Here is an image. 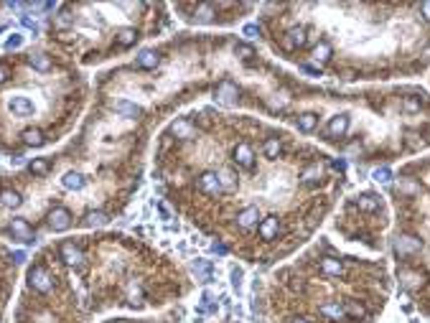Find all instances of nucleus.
Here are the masks:
<instances>
[{"mask_svg":"<svg viewBox=\"0 0 430 323\" xmlns=\"http://www.w3.org/2000/svg\"><path fill=\"white\" fill-rule=\"evenodd\" d=\"M306 43V28H293V31H288V38L283 41V46L288 51H295V49H301Z\"/></svg>","mask_w":430,"mask_h":323,"instance_id":"12","label":"nucleus"},{"mask_svg":"<svg viewBox=\"0 0 430 323\" xmlns=\"http://www.w3.org/2000/svg\"><path fill=\"white\" fill-rule=\"evenodd\" d=\"M321 313H323L326 318H331V321H341V318H346L344 305H338V303H323V305H321Z\"/></svg>","mask_w":430,"mask_h":323,"instance_id":"17","label":"nucleus"},{"mask_svg":"<svg viewBox=\"0 0 430 323\" xmlns=\"http://www.w3.org/2000/svg\"><path fill=\"white\" fill-rule=\"evenodd\" d=\"M399 280H402L407 288H420L423 285V277L418 272H410V270H402L399 272Z\"/></svg>","mask_w":430,"mask_h":323,"instance_id":"25","label":"nucleus"},{"mask_svg":"<svg viewBox=\"0 0 430 323\" xmlns=\"http://www.w3.org/2000/svg\"><path fill=\"white\" fill-rule=\"evenodd\" d=\"M357 204H359V209H362V211H377V209H379V199L369 196V194H367V196H362Z\"/></svg>","mask_w":430,"mask_h":323,"instance_id":"28","label":"nucleus"},{"mask_svg":"<svg viewBox=\"0 0 430 323\" xmlns=\"http://www.w3.org/2000/svg\"><path fill=\"white\" fill-rule=\"evenodd\" d=\"M173 133H176V135H188V133H191V127H188L186 122H179V125L173 127Z\"/></svg>","mask_w":430,"mask_h":323,"instance_id":"37","label":"nucleus"},{"mask_svg":"<svg viewBox=\"0 0 430 323\" xmlns=\"http://www.w3.org/2000/svg\"><path fill=\"white\" fill-rule=\"evenodd\" d=\"M372 178H374L377 183H390V181H392V171H390L387 166H382V168H374Z\"/></svg>","mask_w":430,"mask_h":323,"instance_id":"31","label":"nucleus"},{"mask_svg":"<svg viewBox=\"0 0 430 323\" xmlns=\"http://www.w3.org/2000/svg\"><path fill=\"white\" fill-rule=\"evenodd\" d=\"M13 262H26V252H13Z\"/></svg>","mask_w":430,"mask_h":323,"instance_id":"39","label":"nucleus"},{"mask_svg":"<svg viewBox=\"0 0 430 323\" xmlns=\"http://www.w3.org/2000/svg\"><path fill=\"white\" fill-rule=\"evenodd\" d=\"M23 143L28 145V148H41L43 143H46V138H43V133L41 130H36V127H28V130H23Z\"/></svg>","mask_w":430,"mask_h":323,"instance_id":"14","label":"nucleus"},{"mask_svg":"<svg viewBox=\"0 0 430 323\" xmlns=\"http://www.w3.org/2000/svg\"><path fill=\"white\" fill-rule=\"evenodd\" d=\"M321 270H323L326 275L338 277V275H344V262H341V260H334V257H326V260H321Z\"/></svg>","mask_w":430,"mask_h":323,"instance_id":"16","label":"nucleus"},{"mask_svg":"<svg viewBox=\"0 0 430 323\" xmlns=\"http://www.w3.org/2000/svg\"><path fill=\"white\" fill-rule=\"evenodd\" d=\"M0 201H3V206H8V209L21 206V196L16 194V191H10V188H5L3 194H0Z\"/></svg>","mask_w":430,"mask_h":323,"instance_id":"23","label":"nucleus"},{"mask_svg":"<svg viewBox=\"0 0 430 323\" xmlns=\"http://www.w3.org/2000/svg\"><path fill=\"white\" fill-rule=\"evenodd\" d=\"M28 285H31L36 293H51L54 288V277L43 270V267H33L28 272Z\"/></svg>","mask_w":430,"mask_h":323,"instance_id":"1","label":"nucleus"},{"mask_svg":"<svg viewBox=\"0 0 430 323\" xmlns=\"http://www.w3.org/2000/svg\"><path fill=\"white\" fill-rule=\"evenodd\" d=\"M10 110H13V115L26 117V115L33 112V102L28 97H10Z\"/></svg>","mask_w":430,"mask_h":323,"instance_id":"13","label":"nucleus"},{"mask_svg":"<svg viewBox=\"0 0 430 323\" xmlns=\"http://www.w3.org/2000/svg\"><path fill=\"white\" fill-rule=\"evenodd\" d=\"M280 153H283V145H280L277 138H268V140H265V155H268V158H277Z\"/></svg>","mask_w":430,"mask_h":323,"instance_id":"26","label":"nucleus"},{"mask_svg":"<svg viewBox=\"0 0 430 323\" xmlns=\"http://www.w3.org/2000/svg\"><path fill=\"white\" fill-rule=\"evenodd\" d=\"M420 239H415V237H397V242H395V249L402 257H407V255H415V252H420Z\"/></svg>","mask_w":430,"mask_h":323,"instance_id":"7","label":"nucleus"},{"mask_svg":"<svg viewBox=\"0 0 430 323\" xmlns=\"http://www.w3.org/2000/svg\"><path fill=\"white\" fill-rule=\"evenodd\" d=\"M135 64H138V69H155V66L160 64V56H158L155 51H143V54L135 59Z\"/></svg>","mask_w":430,"mask_h":323,"instance_id":"15","label":"nucleus"},{"mask_svg":"<svg viewBox=\"0 0 430 323\" xmlns=\"http://www.w3.org/2000/svg\"><path fill=\"white\" fill-rule=\"evenodd\" d=\"M107 222H110V216L105 211H90V214L84 216V224L87 227H105Z\"/></svg>","mask_w":430,"mask_h":323,"instance_id":"21","label":"nucleus"},{"mask_svg":"<svg viewBox=\"0 0 430 323\" xmlns=\"http://www.w3.org/2000/svg\"><path fill=\"white\" fill-rule=\"evenodd\" d=\"M277 229H280V219H277V216H265L262 222L257 224V232H260V237H262L265 242L275 239V237H277Z\"/></svg>","mask_w":430,"mask_h":323,"instance_id":"4","label":"nucleus"},{"mask_svg":"<svg viewBox=\"0 0 430 323\" xmlns=\"http://www.w3.org/2000/svg\"><path fill=\"white\" fill-rule=\"evenodd\" d=\"M290 323H310V321H306V318H295V321H290Z\"/></svg>","mask_w":430,"mask_h":323,"instance_id":"45","label":"nucleus"},{"mask_svg":"<svg viewBox=\"0 0 430 323\" xmlns=\"http://www.w3.org/2000/svg\"><path fill=\"white\" fill-rule=\"evenodd\" d=\"M49 224H51L54 232H64V229H69V224H71V214H69V209H64V206L51 209V214H49Z\"/></svg>","mask_w":430,"mask_h":323,"instance_id":"3","label":"nucleus"},{"mask_svg":"<svg viewBox=\"0 0 430 323\" xmlns=\"http://www.w3.org/2000/svg\"><path fill=\"white\" fill-rule=\"evenodd\" d=\"M216 176H219V183H221V186H227V188L234 186V176H232L229 171H221V173H216Z\"/></svg>","mask_w":430,"mask_h":323,"instance_id":"35","label":"nucleus"},{"mask_svg":"<svg viewBox=\"0 0 430 323\" xmlns=\"http://www.w3.org/2000/svg\"><path fill=\"white\" fill-rule=\"evenodd\" d=\"M10 232L16 234L21 242H31L33 239V232H31V227H28L26 219H13V222H10Z\"/></svg>","mask_w":430,"mask_h":323,"instance_id":"11","label":"nucleus"},{"mask_svg":"<svg viewBox=\"0 0 430 323\" xmlns=\"http://www.w3.org/2000/svg\"><path fill=\"white\" fill-rule=\"evenodd\" d=\"M331 59V46L329 43H318V46L313 49V61L316 64H326Z\"/></svg>","mask_w":430,"mask_h":323,"instance_id":"24","label":"nucleus"},{"mask_svg":"<svg viewBox=\"0 0 430 323\" xmlns=\"http://www.w3.org/2000/svg\"><path fill=\"white\" fill-rule=\"evenodd\" d=\"M135 38H138V33L132 31V28H123V31L117 33V43H120V46H130V43H135Z\"/></svg>","mask_w":430,"mask_h":323,"instance_id":"29","label":"nucleus"},{"mask_svg":"<svg viewBox=\"0 0 430 323\" xmlns=\"http://www.w3.org/2000/svg\"><path fill=\"white\" fill-rule=\"evenodd\" d=\"M5 77H8V69H5V66H0V84L5 82Z\"/></svg>","mask_w":430,"mask_h":323,"instance_id":"43","label":"nucleus"},{"mask_svg":"<svg viewBox=\"0 0 430 323\" xmlns=\"http://www.w3.org/2000/svg\"><path fill=\"white\" fill-rule=\"evenodd\" d=\"M212 16H214V5L212 3L196 5V21H212Z\"/></svg>","mask_w":430,"mask_h":323,"instance_id":"30","label":"nucleus"},{"mask_svg":"<svg viewBox=\"0 0 430 323\" xmlns=\"http://www.w3.org/2000/svg\"><path fill=\"white\" fill-rule=\"evenodd\" d=\"M28 64H31L36 71H49L51 69V59L46 54H31V56H28Z\"/></svg>","mask_w":430,"mask_h":323,"instance_id":"18","label":"nucleus"},{"mask_svg":"<svg viewBox=\"0 0 430 323\" xmlns=\"http://www.w3.org/2000/svg\"><path fill=\"white\" fill-rule=\"evenodd\" d=\"M242 33H245V38H257V36H260V26L247 23V26L242 28Z\"/></svg>","mask_w":430,"mask_h":323,"instance_id":"34","label":"nucleus"},{"mask_svg":"<svg viewBox=\"0 0 430 323\" xmlns=\"http://www.w3.org/2000/svg\"><path fill=\"white\" fill-rule=\"evenodd\" d=\"M331 166H334V171H338V173H344V171H346V160H334V163H331Z\"/></svg>","mask_w":430,"mask_h":323,"instance_id":"38","label":"nucleus"},{"mask_svg":"<svg viewBox=\"0 0 430 323\" xmlns=\"http://www.w3.org/2000/svg\"><path fill=\"white\" fill-rule=\"evenodd\" d=\"M214 252L216 255H227V247L224 244H214Z\"/></svg>","mask_w":430,"mask_h":323,"instance_id":"41","label":"nucleus"},{"mask_svg":"<svg viewBox=\"0 0 430 323\" xmlns=\"http://www.w3.org/2000/svg\"><path fill=\"white\" fill-rule=\"evenodd\" d=\"M240 54H242V56H252V51H249L247 46H240Z\"/></svg>","mask_w":430,"mask_h":323,"instance_id":"44","label":"nucleus"},{"mask_svg":"<svg viewBox=\"0 0 430 323\" xmlns=\"http://www.w3.org/2000/svg\"><path fill=\"white\" fill-rule=\"evenodd\" d=\"M423 16H425V21H430V0L423 3Z\"/></svg>","mask_w":430,"mask_h":323,"instance_id":"40","label":"nucleus"},{"mask_svg":"<svg viewBox=\"0 0 430 323\" xmlns=\"http://www.w3.org/2000/svg\"><path fill=\"white\" fill-rule=\"evenodd\" d=\"M316 125H318V117H316L313 112H306V115L298 117V127L303 130V133H313Z\"/></svg>","mask_w":430,"mask_h":323,"instance_id":"22","label":"nucleus"},{"mask_svg":"<svg viewBox=\"0 0 430 323\" xmlns=\"http://www.w3.org/2000/svg\"><path fill=\"white\" fill-rule=\"evenodd\" d=\"M234 163L242 166V168H252V163H255V153H252V148L247 143H240L234 148Z\"/></svg>","mask_w":430,"mask_h":323,"instance_id":"5","label":"nucleus"},{"mask_svg":"<svg viewBox=\"0 0 430 323\" xmlns=\"http://www.w3.org/2000/svg\"><path fill=\"white\" fill-rule=\"evenodd\" d=\"M216 102H221V105H234L237 97H240V89H237V84L224 79V82H219L216 84Z\"/></svg>","mask_w":430,"mask_h":323,"instance_id":"2","label":"nucleus"},{"mask_svg":"<svg viewBox=\"0 0 430 323\" xmlns=\"http://www.w3.org/2000/svg\"><path fill=\"white\" fill-rule=\"evenodd\" d=\"M21 43H23V38H21V36H16V33H13V36H10V38L5 41V49H10V51H13V49H18Z\"/></svg>","mask_w":430,"mask_h":323,"instance_id":"36","label":"nucleus"},{"mask_svg":"<svg viewBox=\"0 0 430 323\" xmlns=\"http://www.w3.org/2000/svg\"><path fill=\"white\" fill-rule=\"evenodd\" d=\"M346 130H349V115H336L329 122V130H326V133H329V138H341Z\"/></svg>","mask_w":430,"mask_h":323,"instance_id":"9","label":"nucleus"},{"mask_svg":"<svg viewBox=\"0 0 430 323\" xmlns=\"http://www.w3.org/2000/svg\"><path fill=\"white\" fill-rule=\"evenodd\" d=\"M61 260L66 262V265H82L84 255H82V249L74 242H64L61 244Z\"/></svg>","mask_w":430,"mask_h":323,"instance_id":"6","label":"nucleus"},{"mask_svg":"<svg viewBox=\"0 0 430 323\" xmlns=\"http://www.w3.org/2000/svg\"><path fill=\"white\" fill-rule=\"evenodd\" d=\"M61 183H64V188H69V191H79L82 186H84V176L82 173H66L64 178H61Z\"/></svg>","mask_w":430,"mask_h":323,"instance_id":"20","label":"nucleus"},{"mask_svg":"<svg viewBox=\"0 0 430 323\" xmlns=\"http://www.w3.org/2000/svg\"><path fill=\"white\" fill-rule=\"evenodd\" d=\"M28 168H31V173H36V176H43V173H49V160L46 158H36Z\"/></svg>","mask_w":430,"mask_h":323,"instance_id":"32","label":"nucleus"},{"mask_svg":"<svg viewBox=\"0 0 430 323\" xmlns=\"http://www.w3.org/2000/svg\"><path fill=\"white\" fill-rule=\"evenodd\" d=\"M115 112H120L125 117H138L140 115V107L132 105V102H127V99H120V102H115Z\"/></svg>","mask_w":430,"mask_h":323,"instance_id":"19","label":"nucleus"},{"mask_svg":"<svg viewBox=\"0 0 430 323\" xmlns=\"http://www.w3.org/2000/svg\"><path fill=\"white\" fill-rule=\"evenodd\" d=\"M344 311H346V316H351V318H364V308H362L359 303H346Z\"/></svg>","mask_w":430,"mask_h":323,"instance_id":"33","label":"nucleus"},{"mask_svg":"<svg viewBox=\"0 0 430 323\" xmlns=\"http://www.w3.org/2000/svg\"><path fill=\"white\" fill-rule=\"evenodd\" d=\"M199 188L206 191V194H219L221 191V183H219V176L214 171H206L201 178H199Z\"/></svg>","mask_w":430,"mask_h":323,"instance_id":"8","label":"nucleus"},{"mask_svg":"<svg viewBox=\"0 0 430 323\" xmlns=\"http://www.w3.org/2000/svg\"><path fill=\"white\" fill-rule=\"evenodd\" d=\"M257 219H260V209L257 206H247L245 211L237 214V224H240L242 229H249V227L257 224Z\"/></svg>","mask_w":430,"mask_h":323,"instance_id":"10","label":"nucleus"},{"mask_svg":"<svg viewBox=\"0 0 430 323\" xmlns=\"http://www.w3.org/2000/svg\"><path fill=\"white\" fill-rule=\"evenodd\" d=\"M318 178H321V166H310V168H306V171L301 173V181L308 183V186H310V183H316Z\"/></svg>","mask_w":430,"mask_h":323,"instance_id":"27","label":"nucleus"},{"mask_svg":"<svg viewBox=\"0 0 430 323\" xmlns=\"http://www.w3.org/2000/svg\"><path fill=\"white\" fill-rule=\"evenodd\" d=\"M21 21H23V26H26V28H36V23H33L31 18H28V16H23Z\"/></svg>","mask_w":430,"mask_h":323,"instance_id":"42","label":"nucleus"}]
</instances>
